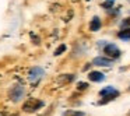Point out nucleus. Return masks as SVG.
<instances>
[{
	"instance_id": "nucleus-1",
	"label": "nucleus",
	"mask_w": 130,
	"mask_h": 116,
	"mask_svg": "<svg viewBox=\"0 0 130 116\" xmlns=\"http://www.w3.org/2000/svg\"><path fill=\"white\" fill-rule=\"evenodd\" d=\"M99 95L102 96V101L99 104H106L110 99H115L116 96H119V91L115 90L113 87H105L104 90L99 91Z\"/></svg>"
},
{
	"instance_id": "nucleus-2",
	"label": "nucleus",
	"mask_w": 130,
	"mask_h": 116,
	"mask_svg": "<svg viewBox=\"0 0 130 116\" xmlns=\"http://www.w3.org/2000/svg\"><path fill=\"white\" fill-rule=\"evenodd\" d=\"M43 106V101H39V99H28V101L24 104L23 109L25 110V112H35V110H38L39 108Z\"/></svg>"
},
{
	"instance_id": "nucleus-3",
	"label": "nucleus",
	"mask_w": 130,
	"mask_h": 116,
	"mask_svg": "<svg viewBox=\"0 0 130 116\" xmlns=\"http://www.w3.org/2000/svg\"><path fill=\"white\" fill-rule=\"evenodd\" d=\"M104 52H105L106 56L112 57V59H116V57L120 56V51H119V48L115 45V43H108V45L104 48Z\"/></svg>"
},
{
	"instance_id": "nucleus-4",
	"label": "nucleus",
	"mask_w": 130,
	"mask_h": 116,
	"mask_svg": "<svg viewBox=\"0 0 130 116\" xmlns=\"http://www.w3.org/2000/svg\"><path fill=\"white\" fill-rule=\"evenodd\" d=\"M10 95H11V99L14 102H18L24 96V87L23 85H15L11 90V94H10Z\"/></svg>"
},
{
	"instance_id": "nucleus-5",
	"label": "nucleus",
	"mask_w": 130,
	"mask_h": 116,
	"mask_svg": "<svg viewBox=\"0 0 130 116\" xmlns=\"http://www.w3.org/2000/svg\"><path fill=\"white\" fill-rule=\"evenodd\" d=\"M92 64H95V66H105V67H109V66L112 64V60H110V59H106V57H101V56H98V57H95V59L92 60Z\"/></svg>"
},
{
	"instance_id": "nucleus-6",
	"label": "nucleus",
	"mask_w": 130,
	"mask_h": 116,
	"mask_svg": "<svg viewBox=\"0 0 130 116\" xmlns=\"http://www.w3.org/2000/svg\"><path fill=\"white\" fill-rule=\"evenodd\" d=\"M43 74V69L42 67H34L31 69V71H29V78L32 80V81H37L38 78H41Z\"/></svg>"
},
{
	"instance_id": "nucleus-7",
	"label": "nucleus",
	"mask_w": 130,
	"mask_h": 116,
	"mask_svg": "<svg viewBox=\"0 0 130 116\" xmlns=\"http://www.w3.org/2000/svg\"><path fill=\"white\" fill-rule=\"evenodd\" d=\"M88 78L91 80V81H102V80L105 78V76L102 73H99V71H91L90 74H88Z\"/></svg>"
},
{
	"instance_id": "nucleus-8",
	"label": "nucleus",
	"mask_w": 130,
	"mask_h": 116,
	"mask_svg": "<svg viewBox=\"0 0 130 116\" xmlns=\"http://www.w3.org/2000/svg\"><path fill=\"white\" fill-rule=\"evenodd\" d=\"M99 28H101V20H99L98 17H94L92 21H91V24H90V29L95 32V31H98Z\"/></svg>"
},
{
	"instance_id": "nucleus-9",
	"label": "nucleus",
	"mask_w": 130,
	"mask_h": 116,
	"mask_svg": "<svg viewBox=\"0 0 130 116\" xmlns=\"http://www.w3.org/2000/svg\"><path fill=\"white\" fill-rule=\"evenodd\" d=\"M118 37L120 38V39H123V41H129L130 39V28L122 29V31L118 34Z\"/></svg>"
},
{
	"instance_id": "nucleus-10",
	"label": "nucleus",
	"mask_w": 130,
	"mask_h": 116,
	"mask_svg": "<svg viewBox=\"0 0 130 116\" xmlns=\"http://www.w3.org/2000/svg\"><path fill=\"white\" fill-rule=\"evenodd\" d=\"M63 116H84L83 112H77V110H67L63 113Z\"/></svg>"
},
{
	"instance_id": "nucleus-11",
	"label": "nucleus",
	"mask_w": 130,
	"mask_h": 116,
	"mask_svg": "<svg viewBox=\"0 0 130 116\" xmlns=\"http://www.w3.org/2000/svg\"><path fill=\"white\" fill-rule=\"evenodd\" d=\"M113 3H115V0H106V2L102 3V7H105V9H110V7L113 6Z\"/></svg>"
},
{
	"instance_id": "nucleus-12",
	"label": "nucleus",
	"mask_w": 130,
	"mask_h": 116,
	"mask_svg": "<svg viewBox=\"0 0 130 116\" xmlns=\"http://www.w3.org/2000/svg\"><path fill=\"white\" fill-rule=\"evenodd\" d=\"M64 51H66V45H60L59 48H57L56 51H55V55H56V56H59V55H62Z\"/></svg>"
},
{
	"instance_id": "nucleus-13",
	"label": "nucleus",
	"mask_w": 130,
	"mask_h": 116,
	"mask_svg": "<svg viewBox=\"0 0 130 116\" xmlns=\"http://www.w3.org/2000/svg\"><path fill=\"white\" fill-rule=\"evenodd\" d=\"M124 27H126V28L129 27V28H130V18H127V20H124L123 23H122V28L124 29Z\"/></svg>"
},
{
	"instance_id": "nucleus-14",
	"label": "nucleus",
	"mask_w": 130,
	"mask_h": 116,
	"mask_svg": "<svg viewBox=\"0 0 130 116\" xmlns=\"http://www.w3.org/2000/svg\"><path fill=\"white\" fill-rule=\"evenodd\" d=\"M87 87H88L87 82H78V87H77V88H78V90H85Z\"/></svg>"
}]
</instances>
